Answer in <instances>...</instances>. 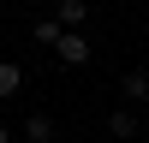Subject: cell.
I'll return each instance as SVG.
<instances>
[{"label":"cell","mask_w":149,"mask_h":143,"mask_svg":"<svg viewBox=\"0 0 149 143\" xmlns=\"http://www.w3.org/2000/svg\"><path fill=\"white\" fill-rule=\"evenodd\" d=\"M54 54L66 60V66H90V36H84V30H60Z\"/></svg>","instance_id":"cell-1"},{"label":"cell","mask_w":149,"mask_h":143,"mask_svg":"<svg viewBox=\"0 0 149 143\" xmlns=\"http://www.w3.org/2000/svg\"><path fill=\"white\" fill-rule=\"evenodd\" d=\"M54 24H60V30H84V24H90V0H60V6H54Z\"/></svg>","instance_id":"cell-2"},{"label":"cell","mask_w":149,"mask_h":143,"mask_svg":"<svg viewBox=\"0 0 149 143\" xmlns=\"http://www.w3.org/2000/svg\"><path fill=\"white\" fill-rule=\"evenodd\" d=\"M119 90H125V107H149V83H143V72H125V78H119Z\"/></svg>","instance_id":"cell-3"},{"label":"cell","mask_w":149,"mask_h":143,"mask_svg":"<svg viewBox=\"0 0 149 143\" xmlns=\"http://www.w3.org/2000/svg\"><path fill=\"white\" fill-rule=\"evenodd\" d=\"M107 131H113V137H137V113H131V107H113V113H107Z\"/></svg>","instance_id":"cell-4"},{"label":"cell","mask_w":149,"mask_h":143,"mask_svg":"<svg viewBox=\"0 0 149 143\" xmlns=\"http://www.w3.org/2000/svg\"><path fill=\"white\" fill-rule=\"evenodd\" d=\"M18 90H24V72L12 66V60H0V101H12Z\"/></svg>","instance_id":"cell-5"},{"label":"cell","mask_w":149,"mask_h":143,"mask_svg":"<svg viewBox=\"0 0 149 143\" xmlns=\"http://www.w3.org/2000/svg\"><path fill=\"white\" fill-rule=\"evenodd\" d=\"M24 137H30V143H48V137H54L48 113H30V119H24Z\"/></svg>","instance_id":"cell-6"},{"label":"cell","mask_w":149,"mask_h":143,"mask_svg":"<svg viewBox=\"0 0 149 143\" xmlns=\"http://www.w3.org/2000/svg\"><path fill=\"white\" fill-rule=\"evenodd\" d=\"M36 42L54 48V42H60V24H54V18H36Z\"/></svg>","instance_id":"cell-7"},{"label":"cell","mask_w":149,"mask_h":143,"mask_svg":"<svg viewBox=\"0 0 149 143\" xmlns=\"http://www.w3.org/2000/svg\"><path fill=\"white\" fill-rule=\"evenodd\" d=\"M0 143H12V125H0Z\"/></svg>","instance_id":"cell-8"},{"label":"cell","mask_w":149,"mask_h":143,"mask_svg":"<svg viewBox=\"0 0 149 143\" xmlns=\"http://www.w3.org/2000/svg\"><path fill=\"white\" fill-rule=\"evenodd\" d=\"M143 131H149V107H143Z\"/></svg>","instance_id":"cell-9"},{"label":"cell","mask_w":149,"mask_h":143,"mask_svg":"<svg viewBox=\"0 0 149 143\" xmlns=\"http://www.w3.org/2000/svg\"><path fill=\"white\" fill-rule=\"evenodd\" d=\"M143 83H149V66H143Z\"/></svg>","instance_id":"cell-10"},{"label":"cell","mask_w":149,"mask_h":143,"mask_svg":"<svg viewBox=\"0 0 149 143\" xmlns=\"http://www.w3.org/2000/svg\"><path fill=\"white\" fill-rule=\"evenodd\" d=\"M48 143H54V137H48Z\"/></svg>","instance_id":"cell-11"}]
</instances>
